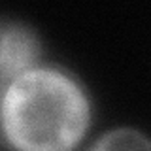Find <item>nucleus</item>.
<instances>
[{
  "label": "nucleus",
  "instance_id": "nucleus-2",
  "mask_svg": "<svg viewBox=\"0 0 151 151\" xmlns=\"http://www.w3.org/2000/svg\"><path fill=\"white\" fill-rule=\"evenodd\" d=\"M42 57L40 38L23 23H8L0 30V91L21 74L36 68Z\"/></svg>",
  "mask_w": 151,
  "mask_h": 151
},
{
  "label": "nucleus",
  "instance_id": "nucleus-1",
  "mask_svg": "<svg viewBox=\"0 0 151 151\" xmlns=\"http://www.w3.org/2000/svg\"><path fill=\"white\" fill-rule=\"evenodd\" d=\"M91 125L78 79L36 66L0 91V136L12 151H74Z\"/></svg>",
  "mask_w": 151,
  "mask_h": 151
},
{
  "label": "nucleus",
  "instance_id": "nucleus-3",
  "mask_svg": "<svg viewBox=\"0 0 151 151\" xmlns=\"http://www.w3.org/2000/svg\"><path fill=\"white\" fill-rule=\"evenodd\" d=\"M89 151H151V138L136 129L121 127L102 134Z\"/></svg>",
  "mask_w": 151,
  "mask_h": 151
}]
</instances>
